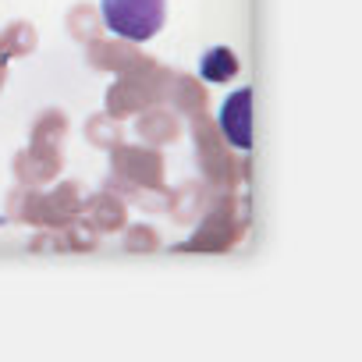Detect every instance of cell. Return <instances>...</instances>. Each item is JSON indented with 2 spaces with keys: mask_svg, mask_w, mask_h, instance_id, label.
I'll list each match as a JSON object with an SVG mask.
<instances>
[{
  "mask_svg": "<svg viewBox=\"0 0 362 362\" xmlns=\"http://www.w3.org/2000/svg\"><path fill=\"white\" fill-rule=\"evenodd\" d=\"M100 15L114 36L146 43L163 29L167 0H100Z\"/></svg>",
  "mask_w": 362,
  "mask_h": 362,
  "instance_id": "6da1fadb",
  "label": "cell"
},
{
  "mask_svg": "<svg viewBox=\"0 0 362 362\" xmlns=\"http://www.w3.org/2000/svg\"><path fill=\"white\" fill-rule=\"evenodd\" d=\"M221 128L228 135V142L235 149H249L252 146V93L238 89L224 100L221 107Z\"/></svg>",
  "mask_w": 362,
  "mask_h": 362,
  "instance_id": "7a4b0ae2",
  "label": "cell"
}]
</instances>
